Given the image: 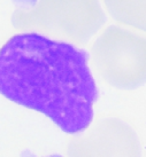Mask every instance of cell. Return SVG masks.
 Returning a JSON list of instances; mask_svg holds the SVG:
<instances>
[{"label":"cell","instance_id":"6da1fadb","mask_svg":"<svg viewBox=\"0 0 146 157\" xmlns=\"http://www.w3.org/2000/svg\"><path fill=\"white\" fill-rule=\"evenodd\" d=\"M89 53L73 44L31 31L0 48V94L39 111L68 134L93 121L98 88Z\"/></svg>","mask_w":146,"mask_h":157},{"label":"cell","instance_id":"7a4b0ae2","mask_svg":"<svg viewBox=\"0 0 146 157\" xmlns=\"http://www.w3.org/2000/svg\"><path fill=\"white\" fill-rule=\"evenodd\" d=\"M92 66L113 87H142L146 84V36L121 26H108L92 46Z\"/></svg>","mask_w":146,"mask_h":157},{"label":"cell","instance_id":"3957f363","mask_svg":"<svg viewBox=\"0 0 146 157\" xmlns=\"http://www.w3.org/2000/svg\"><path fill=\"white\" fill-rule=\"evenodd\" d=\"M15 16L28 17L15 23L16 28L35 26L78 44L86 43L106 21L99 0H38L32 8H20Z\"/></svg>","mask_w":146,"mask_h":157},{"label":"cell","instance_id":"277c9868","mask_svg":"<svg viewBox=\"0 0 146 157\" xmlns=\"http://www.w3.org/2000/svg\"><path fill=\"white\" fill-rule=\"evenodd\" d=\"M104 2L115 21L146 32V0H104Z\"/></svg>","mask_w":146,"mask_h":157},{"label":"cell","instance_id":"5b68a950","mask_svg":"<svg viewBox=\"0 0 146 157\" xmlns=\"http://www.w3.org/2000/svg\"><path fill=\"white\" fill-rule=\"evenodd\" d=\"M14 4L18 6V8H32L38 0H12Z\"/></svg>","mask_w":146,"mask_h":157}]
</instances>
